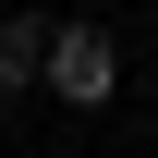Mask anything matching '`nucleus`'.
I'll list each match as a JSON object with an SVG mask.
<instances>
[{"mask_svg": "<svg viewBox=\"0 0 158 158\" xmlns=\"http://www.w3.org/2000/svg\"><path fill=\"white\" fill-rule=\"evenodd\" d=\"M37 85H49V98H73V110H110V98H122V49H110V24H49Z\"/></svg>", "mask_w": 158, "mask_h": 158, "instance_id": "obj_1", "label": "nucleus"}, {"mask_svg": "<svg viewBox=\"0 0 158 158\" xmlns=\"http://www.w3.org/2000/svg\"><path fill=\"white\" fill-rule=\"evenodd\" d=\"M37 49H49V24H0V98H24V85H37Z\"/></svg>", "mask_w": 158, "mask_h": 158, "instance_id": "obj_2", "label": "nucleus"}]
</instances>
